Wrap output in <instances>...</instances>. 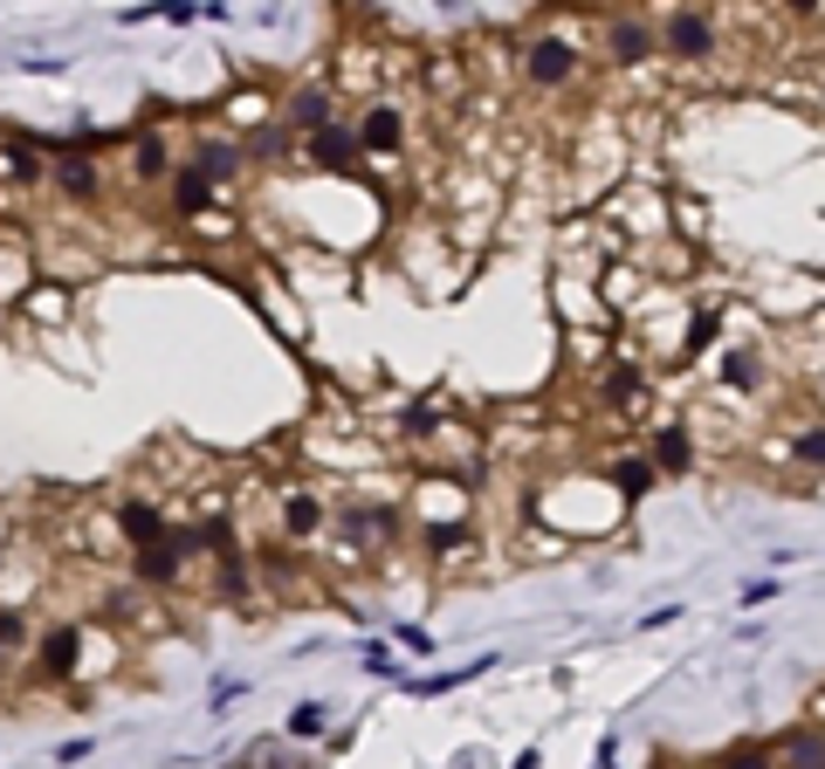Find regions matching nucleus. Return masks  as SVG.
<instances>
[{
  "instance_id": "29",
  "label": "nucleus",
  "mask_w": 825,
  "mask_h": 769,
  "mask_svg": "<svg viewBox=\"0 0 825 769\" xmlns=\"http://www.w3.org/2000/svg\"><path fill=\"white\" fill-rule=\"evenodd\" d=\"M495 660H468V667H454V673H426V680H413L406 673V687H413V694H454V687H468V680H482Z\"/></svg>"
},
{
  "instance_id": "26",
  "label": "nucleus",
  "mask_w": 825,
  "mask_h": 769,
  "mask_svg": "<svg viewBox=\"0 0 825 769\" xmlns=\"http://www.w3.org/2000/svg\"><path fill=\"white\" fill-rule=\"evenodd\" d=\"M701 769H777V749H770V742H729V749H716Z\"/></svg>"
},
{
  "instance_id": "25",
  "label": "nucleus",
  "mask_w": 825,
  "mask_h": 769,
  "mask_svg": "<svg viewBox=\"0 0 825 769\" xmlns=\"http://www.w3.org/2000/svg\"><path fill=\"white\" fill-rule=\"evenodd\" d=\"M660 489V474L647 467V454H619L612 461V495L619 502H640V495H654Z\"/></svg>"
},
{
  "instance_id": "35",
  "label": "nucleus",
  "mask_w": 825,
  "mask_h": 769,
  "mask_svg": "<svg viewBox=\"0 0 825 769\" xmlns=\"http://www.w3.org/2000/svg\"><path fill=\"white\" fill-rule=\"evenodd\" d=\"M736 604H777V578H757V584H743Z\"/></svg>"
},
{
  "instance_id": "24",
  "label": "nucleus",
  "mask_w": 825,
  "mask_h": 769,
  "mask_svg": "<svg viewBox=\"0 0 825 769\" xmlns=\"http://www.w3.org/2000/svg\"><path fill=\"white\" fill-rule=\"evenodd\" d=\"M716 337H723V309L716 303H701V309H688V331H681V364H695V357H709L716 351Z\"/></svg>"
},
{
  "instance_id": "33",
  "label": "nucleus",
  "mask_w": 825,
  "mask_h": 769,
  "mask_svg": "<svg viewBox=\"0 0 825 769\" xmlns=\"http://www.w3.org/2000/svg\"><path fill=\"white\" fill-rule=\"evenodd\" d=\"M262 762H275V742H255V749H248L242 762H234V769H262ZM283 769H317V762L303 756V762H283Z\"/></svg>"
},
{
  "instance_id": "7",
  "label": "nucleus",
  "mask_w": 825,
  "mask_h": 769,
  "mask_svg": "<svg viewBox=\"0 0 825 769\" xmlns=\"http://www.w3.org/2000/svg\"><path fill=\"white\" fill-rule=\"evenodd\" d=\"M84 645H90V625H84V619L42 625V639H35V680H42V687L76 680V673H84Z\"/></svg>"
},
{
  "instance_id": "20",
  "label": "nucleus",
  "mask_w": 825,
  "mask_h": 769,
  "mask_svg": "<svg viewBox=\"0 0 825 769\" xmlns=\"http://www.w3.org/2000/svg\"><path fill=\"white\" fill-rule=\"evenodd\" d=\"M242 151H248V166H268V172H289V158L303 166V145H296L283 125H262V131H248V138H242Z\"/></svg>"
},
{
  "instance_id": "8",
  "label": "nucleus",
  "mask_w": 825,
  "mask_h": 769,
  "mask_svg": "<svg viewBox=\"0 0 825 769\" xmlns=\"http://www.w3.org/2000/svg\"><path fill=\"white\" fill-rule=\"evenodd\" d=\"M110 522H117V536H125V550H145V543H166V536H173L166 502L151 495V489H138V481L110 502Z\"/></svg>"
},
{
  "instance_id": "13",
  "label": "nucleus",
  "mask_w": 825,
  "mask_h": 769,
  "mask_svg": "<svg viewBox=\"0 0 825 769\" xmlns=\"http://www.w3.org/2000/svg\"><path fill=\"white\" fill-rule=\"evenodd\" d=\"M186 166H200L214 186H234V179H248V151H242V138H234V131H193Z\"/></svg>"
},
{
  "instance_id": "30",
  "label": "nucleus",
  "mask_w": 825,
  "mask_h": 769,
  "mask_svg": "<svg viewBox=\"0 0 825 769\" xmlns=\"http://www.w3.org/2000/svg\"><path fill=\"white\" fill-rule=\"evenodd\" d=\"M365 673L372 680H406V660H400V645H392V639H365Z\"/></svg>"
},
{
  "instance_id": "3",
  "label": "nucleus",
  "mask_w": 825,
  "mask_h": 769,
  "mask_svg": "<svg viewBox=\"0 0 825 769\" xmlns=\"http://www.w3.org/2000/svg\"><path fill=\"white\" fill-rule=\"evenodd\" d=\"M654 28H660V62L709 69V62L736 56V49H729L736 14H709V8H667V14H654Z\"/></svg>"
},
{
  "instance_id": "37",
  "label": "nucleus",
  "mask_w": 825,
  "mask_h": 769,
  "mask_svg": "<svg viewBox=\"0 0 825 769\" xmlns=\"http://www.w3.org/2000/svg\"><path fill=\"white\" fill-rule=\"evenodd\" d=\"M242 694H248V687H242V680H220V687H214V714H220V708H234V701H242Z\"/></svg>"
},
{
  "instance_id": "42",
  "label": "nucleus",
  "mask_w": 825,
  "mask_h": 769,
  "mask_svg": "<svg viewBox=\"0 0 825 769\" xmlns=\"http://www.w3.org/2000/svg\"><path fill=\"white\" fill-rule=\"evenodd\" d=\"M8 667H14V660H8V653H0V680H8Z\"/></svg>"
},
{
  "instance_id": "15",
  "label": "nucleus",
  "mask_w": 825,
  "mask_h": 769,
  "mask_svg": "<svg viewBox=\"0 0 825 769\" xmlns=\"http://www.w3.org/2000/svg\"><path fill=\"white\" fill-rule=\"evenodd\" d=\"M173 172H179V158H173V138H166L159 125L131 131V145H125V179H131V186H166Z\"/></svg>"
},
{
  "instance_id": "19",
  "label": "nucleus",
  "mask_w": 825,
  "mask_h": 769,
  "mask_svg": "<svg viewBox=\"0 0 825 769\" xmlns=\"http://www.w3.org/2000/svg\"><path fill=\"white\" fill-rule=\"evenodd\" d=\"M777 454L792 467H805V474H825V420H792L784 440H777Z\"/></svg>"
},
{
  "instance_id": "32",
  "label": "nucleus",
  "mask_w": 825,
  "mask_h": 769,
  "mask_svg": "<svg viewBox=\"0 0 825 769\" xmlns=\"http://www.w3.org/2000/svg\"><path fill=\"white\" fill-rule=\"evenodd\" d=\"M392 645H400V653H413V660H434V632H426V625H392Z\"/></svg>"
},
{
  "instance_id": "10",
  "label": "nucleus",
  "mask_w": 825,
  "mask_h": 769,
  "mask_svg": "<svg viewBox=\"0 0 825 769\" xmlns=\"http://www.w3.org/2000/svg\"><path fill=\"white\" fill-rule=\"evenodd\" d=\"M331 117H344V103H337V90H331V83H296L289 97H275V125H283L296 145H303L310 131H324Z\"/></svg>"
},
{
  "instance_id": "4",
  "label": "nucleus",
  "mask_w": 825,
  "mask_h": 769,
  "mask_svg": "<svg viewBox=\"0 0 825 769\" xmlns=\"http://www.w3.org/2000/svg\"><path fill=\"white\" fill-rule=\"evenodd\" d=\"M331 495L317 489V481H283V489H275V530H283V543L296 550H310L317 536H331Z\"/></svg>"
},
{
  "instance_id": "12",
  "label": "nucleus",
  "mask_w": 825,
  "mask_h": 769,
  "mask_svg": "<svg viewBox=\"0 0 825 769\" xmlns=\"http://www.w3.org/2000/svg\"><path fill=\"white\" fill-rule=\"evenodd\" d=\"M695 461H701V447H695V426H688V420H667V426L647 433V467H654L660 481H688Z\"/></svg>"
},
{
  "instance_id": "2",
  "label": "nucleus",
  "mask_w": 825,
  "mask_h": 769,
  "mask_svg": "<svg viewBox=\"0 0 825 769\" xmlns=\"http://www.w3.org/2000/svg\"><path fill=\"white\" fill-rule=\"evenodd\" d=\"M406 530H413L406 502H392V495H344V502L331 509V536H337L331 563H372V556H392V550L406 543Z\"/></svg>"
},
{
  "instance_id": "22",
  "label": "nucleus",
  "mask_w": 825,
  "mask_h": 769,
  "mask_svg": "<svg viewBox=\"0 0 825 769\" xmlns=\"http://www.w3.org/2000/svg\"><path fill=\"white\" fill-rule=\"evenodd\" d=\"M220 110H227V131H234V138H248V131L275 125V97H268V90H234Z\"/></svg>"
},
{
  "instance_id": "5",
  "label": "nucleus",
  "mask_w": 825,
  "mask_h": 769,
  "mask_svg": "<svg viewBox=\"0 0 825 769\" xmlns=\"http://www.w3.org/2000/svg\"><path fill=\"white\" fill-rule=\"evenodd\" d=\"M351 125H359V151L379 158V166H392V158L413 145V110H406L400 97H372L359 117H351Z\"/></svg>"
},
{
  "instance_id": "18",
  "label": "nucleus",
  "mask_w": 825,
  "mask_h": 769,
  "mask_svg": "<svg viewBox=\"0 0 825 769\" xmlns=\"http://www.w3.org/2000/svg\"><path fill=\"white\" fill-rule=\"evenodd\" d=\"M0 179H8L14 193H42L49 186V151L21 145V138H0Z\"/></svg>"
},
{
  "instance_id": "28",
  "label": "nucleus",
  "mask_w": 825,
  "mask_h": 769,
  "mask_svg": "<svg viewBox=\"0 0 825 769\" xmlns=\"http://www.w3.org/2000/svg\"><path fill=\"white\" fill-rule=\"evenodd\" d=\"M426 90L434 97H468V56H434L426 62Z\"/></svg>"
},
{
  "instance_id": "36",
  "label": "nucleus",
  "mask_w": 825,
  "mask_h": 769,
  "mask_svg": "<svg viewBox=\"0 0 825 769\" xmlns=\"http://www.w3.org/2000/svg\"><path fill=\"white\" fill-rule=\"evenodd\" d=\"M21 69H35V76H62L69 62H62V56H21Z\"/></svg>"
},
{
  "instance_id": "34",
  "label": "nucleus",
  "mask_w": 825,
  "mask_h": 769,
  "mask_svg": "<svg viewBox=\"0 0 825 769\" xmlns=\"http://www.w3.org/2000/svg\"><path fill=\"white\" fill-rule=\"evenodd\" d=\"M90 756H97V742H90V736H69V742H56V762H62V769H69V762H90Z\"/></svg>"
},
{
  "instance_id": "31",
  "label": "nucleus",
  "mask_w": 825,
  "mask_h": 769,
  "mask_svg": "<svg viewBox=\"0 0 825 769\" xmlns=\"http://www.w3.org/2000/svg\"><path fill=\"white\" fill-rule=\"evenodd\" d=\"M0 653H28V612H21V604H0Z\"/></svg>"
},
{
  "instance_id": "39",
  "label": "nucleus",
  "mask_w": 825,
  "mask_h": 769,
  "mask_svg": "<svg viewBox=\"0 0 825 769\" xmlns=\"http://www.w3.org/2000/svg\"><path fill=\"white\" fill-rule=\"evenodd\" d=\"M592 769H619V736H606V742H599V762H592Z\"/></svg>"
},
{
  "instance_id": "6",
  "label": "nucleus",
  "mask_w": 825,
  "mask_h": 769,
  "mask_svg": "<svg viewBox=\"0 0 825 769\" xmlns=\"http://www.w3.org/2000/svg\"><path fill=\"white\" fill-rule=\"evenodd\" d=\"M599 56H606L612 69H647V62H660V28H654V14H606V21H599Z\"/></svg>"
},
{
  "instance_id": "40",
  "label": "nucleus",
  "mask_w": 825,
  "mask_h": 769,
  "mask_svg": "<svg viewBox=\"0 0 825 769\" xmlns=\"http://www.w3.org/2000/svg\"><path fill=\"white\" fill-rule=\"evenodd\" d=\"M805 721H818V728H825V687H818V694H812V708H805Z\"/></svg>"
},
{
  "instance_id": "38",
  "label": "nucleus",
  "mask_w": 825,
  "mask_h": 769,
  "mask_svg": "<svg viewBox=\"0 0 825 769\" xmlns=\"http://www.w3.org/2000/svg\"><path fill=\"white\" fill-rule=\"evenodd\" d=\"M675 619H681V604H654V612H647L640 625H647V632H660V625H675Z\"/></svg>"
},
{
  "instance_id": "41",
  "label": "nucleus",
  "mask_w": 825,
  "mask_h": 769,
  "mask_svg": "<svg viewBox=\"0 0 825 769\" xmlns=\"http://www.w3.org/2000/svg\"><path fill=\"white\" fill-rule=\"evenodd\" d=\"M509 769H543V756H537V749H523V756H517V762H509Z\"/></svg>"
},
{
  "instance_id": "23",
  "label": "nucleus",
  "mask_w": 825,
  "mask_h": 769,
  "mask_svg": "<svg viewBox=\"0 0 825 769\" xmlns=\"http://www.w3.org/2000/svg\"><path fill=\"white\" fill-rule=\"evenodd\" d=\"M28 275H35V248L21 234H0V303L28 296Z\"/></svg>"
},
{
  "instance_id": "11",
  "label": "nucleus",
  "mask_w": 825,
  "mask_h": 769,
  "mask_svg": "<svg viewBox=\"0 0 825 769\" xmlns=\"http://www.w3.org/2000/svg\"><path fill=\"white\" fill-rule=\"evenodd\" d=\"M599 398H606V413H612V420H640V413L654 406L647 364H640V357H612V364H606V378H599Z\"/></svg>"
},
{
  "instance_id": "21",
  "label": "nucleus",
  "mask_w": 825,
  "mask_h": 769,
  "mask_svg": "<svg viewBox=\"0 0 825 769\" xmlns=\"http://www.w3.org/2000/svg\"><path fill=\"white\" fill-rule=\"evenodd\" d=\"M777 749V769H825V728L818 721H798L784 742H770Z\"/></svg>"
},
{
  "instance_id": "27",
  "label": "nucleus",
  "mask_w": 825,
  "mask_h": 769,
  "mask_svg": "<svg viewBox=\"0 0 825 769\" xmlns=\"http://www.w3.org/2000/svg\"><path fill=\"white\" fill-rule=\"evenodd\" d=\"M324 728H331V708L324 701H296L289 721H283V742H317Z\"/></svg>"
},
{
  "instance_id": "1",
  "label": "nucleus",
  "mask_w": 825,
  "mask_h": 769,
  "mask_svg": "<svg viewBox=\"0 0 825 769\" xmlns=\"http://www.w3.org/2000/svg\"><path fill=\"white\" fill-rule=\"evenodd\" d=\"M592 76V42L578 21H543L517 42V83L537 97H571Z\"/></svg>"
},
{
  "instance_id": "14",
  "label": "nucleus",
  "mask_w": 825,
  "mask_h": 769,
  "mask_svg": "<svg viewBox=\"0 0 825 769\" xmlns=\"http://www.w3.org/2000/svg\"><path fill=\"white\" fill-rule=\"evenodd\" d=\"M49 186L69 199V207H97V199H104V166H97V151L76 145V151L49 158Z\"/></svg>"
},
{
  "instance_id": "17",
  "label": "nucleus",
  "mask_w": 825,
  "mask_h": 769,
  "mask_svg": "<svg viewBox=\"0 0 825 769\" xmlns=\"http://www.w3.org/2000/svg\"><path fill=\"white\" fill-rule=\"evenodd\" d=\"M166 193H173V214H179V220H207V214L220 207V186H214L200 166H186V158H179V172L166 179Z\"/></svg>"
},
{
  "instance_id": "9",
  "label": "nucleus",
  "mask_w": 825,
  "mask_h": 769,
  "mask_svg": "<svg viewBox=\"0 0 825 769\" xmlns=\"http://www.w3.org/2000/svg\"><path fill=\"white\" fill-rule=\"evenodd\" d=\"M359 166H365V151H359V125H351V117H331L324 131L303 138V172L337 179V172H359Z\"/></svg>"
},
{
  "instance_id": "16",
  "label": "nucleus",
  "mask_w": 825,
  "mask_h": 769,
  "mask_svg": "<svg viewBox=\"0 0 825 769\" xmlns=\"http://www.w3.org/2000/svg\"><path fill=\"white\" fill-rule=\"evenodd\" d=\"M716 385H723L729 398H757V392H764V351H757V344H723Z\"/></svg>"
}]
</instances>
